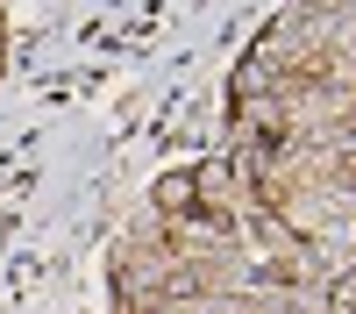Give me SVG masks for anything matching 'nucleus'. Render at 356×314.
Wrapping results in <instances>:
<instances>
[{
	"label": "nucleus",
	"instance_id": "nucleus-1",
	"mask_svg": "<svg viewBox=\"0 0 356 314\" xmlns=\"http://www.w3.org/2000/svg\"><path fill=\"white\" fill-rule=\"evenodd\" d=\"M0 50H8V43H0Z\"/></svg>",
	"mask_w": 356,
	"mask_h": 314
}]
</instances>
